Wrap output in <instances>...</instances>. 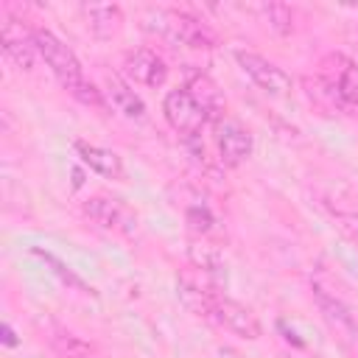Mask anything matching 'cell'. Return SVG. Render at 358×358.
<instances>
[{"label": "cell", "mask_w": 358, "mask_h": 358, "mask_svg": "<svg viewBox=\"0 0 358 358\" xmlns=\"http://www.w3.org/2000/svg\"><path fill=\"white\" fill-rule=\"evenodd\" d=\"M34 45H36V53L45 59V64L50 67V73L59 78V84L81 103L87 106H95V109H103L106 101H103V92L84 76V67L78 62V56L48 28H34Z\"/></svg>", "instance_id": "6da1fadb"}, {"label": "cell", "mask_w": 358, "mask_h": 358, "mask_svg": "<svg viewBox=\"0 0 358 358\" xmlns=\"http://www.w3.org/2000/svg\"><path fill=\"white\" fill-rule=\"evenodd\" d=\"M151 17L157 22H151L148 28L168 36L171 42H182L187 48H215V34L196 17L185 14V11H151Z\"/></svg>", "instance_id": "7a4b0ae2"}, {"label": "cell", "mask_w": 358, "mask_h": 358, "mask_svg": "<svg viewBox=\"0 0 358 358\" xmlns=\"http://www.w3.org/2000/svg\"><path fill=\"white\" fill-rule=\"evenodd\" d=\"M162 115L165 120L171 123L173 131L185 134V137H199V131L204 129V123L210 120L207 109L185 90V87H176L165 95L162 101Z\"/></svg>", "instance_id": "3957f363"}, {"label": "cell", "mask_w": 358, "mask_h": 358, "mask_svg": "<svg viewBox=\"0 0 358 358\" xmlns=\"http://www.w3.org/2000/svg\"><path fill=\"white\" fill-rule=\"evenodd\" d=\"M235 62H238V67H241L260 90H266L268 95H285V92L291 90V76H288L280 64L268 62L266 56L252 53V50H235Z\"/></svg>", "instance_id": "277c9868"}, {"label": "cell", "mask_w": 358, "mask_h": 358, "mask_svg": "<svg viewBox=\"0 0 358 358\" xmlns=\"http://www.w3.org/2000/svg\"><path fill=\"white\" fill-rule=\"evenodd\" d=\"M210 319H215L221 327H227L229 333H235L241 338H249V341L260 338V333H263L257 316L246 305H241V302H235L232 296H224V294H215L213 296Z\"/></svg>", "instance_id": "5b68a950"}, {"label": "cell", "mask_w": 358, "mask_h": 358, "mask_svg": "<svg viewBox=\"0 0 358 358\" xmlns=\"http://www.w3.org/2000/svg\"><path fill=\"white\" fill-rule=\"evenodd\" d=\"M215 145H218V154H221V162L235 168V165H243L249 157H252V148H255V140L249 134L246 126H241L238 120H218L215 123Z\"/></svg>", "instance_id": "8992f818"}, {"label": "cell", "mask_w": 358, "mask_h": 358, "mask_svg": "<svg viewBox=\"0 0 358 358\" xmlns=\"http://www.w3.org/2000/svg\"><path fill=\"white\" fill-rule=\"evenodd\" d=\"M313 299H316V305H319L324 322L336 330V336H338L344 344L358 347V322H355L352 310H350L336 294H330V291L322 288V285H313Z\"/></svg>", "instance_id": "52a82bcc"}, {"label": "cell", "mask_w": 358, "mask_h": 358, "mask_svg": "<svg viewBox=\"0 0 358 358\" xmlns=\"http://www.w3.org/2000/svg\"><path fill=\"white\" fill-rule=\"evenodd\" d=\"M0 45H3V53L20 70H34V59H36L34 28H25L20 20L6 17L3 25H0Z\"/></svg>", "instance_id": "ba28073f"}, {"label": "cell", "mask_w": 358, "mask_h": 358, "mask_svg": "<svg viewBox=\"0 0 358 358\" xmlns=\"http://www.w3.org/2000/svg\"><path fill=\"white\" fill-rule=\"evenodd\" d=\"M123 67L129 73V78H134L137 84L143 87H162L165 78H168V64L162 62V56H157L151 48H137V50H129L126 59H123Z\"/></svg>", "instance_id": "9c48e42d"}, {"label": "cell", "mask_w": 358, "mask_h": 358, "mask_svg": "<svg viewBox=\"0 0 358 358\" xmlns=\"http://www.w3.org/2000/svg\"><path fill=\"white\" fill-rule=\"evenodd\" d=\"M73 148H76L78 159H81L90 171H95V173H101V176H106V179H123V176H126L123 159H120L115 151L101 148V145H95V143H87V140H76Z\"/></svg>", "instance_id": "30bf717a"}, {"label": "cell", "mask_w": 358, "mask_h": 358, "mask_svg": "<svg viewBox=\"0 0 358 358\" xmlns=\"http://www.w3.org/2000/svg\"><path fill=\"white\" fill-rule=\"evenodd\" d=\"M84 213L103 229H126L131 232L134 229V218L129 215V210L117 201V199H106V196H95V199H87L84 204Z\"/></svg>", "instance_id": "8fae6325"}, {"label": "cell", "mask_w": 358, "mask_h": 358, "mask_svg": "<svg viewBox=\"0 0 358 358\" xmlns=\"http://www.w3.org/2000/svg\"><path fill=\"white\" fill-rule=\"evenodd\" d=\"M330 76H327V84L338 92L341 103L344 106H358V64L341 53L330 56Z\"/></svg>", "instance_id": "7c38bea8"}, {"label": "cell", "mask_w": 358, "mask_h": 358, "mask_svg": "<svg viewBox=\"0 0 358 358\" xmlns=\"http://www.w3.org/2000/svg\"><path fill=\"white\" fill-rule=\"evenodd\" d=\"M106 101L115 106V112H120L123 117L134 120V123H143L145 120V103L140 101V95L117 76H106Z\"/></svg>", "instance_id": "4fadbf2b"}, {"label": "cell", "mask_w": 358, "mask_h": 358, "mask_svg": "<svg viewBox=\"0 0 358 358\" xmlns=\"http://www.w3.org/2000/svg\"><path fill=\"white\" fill-rule=\"evenodd\" d=\"M81 14H84L87 28L95 36H112L123 22V11L115 3H84Z\"/></svg>", "instance_id": "5bb4252c"}, {"label": "cell", "mask_w": 358, "mask_h": 358, "mask_svg": "<svg viewBox=\"0 0 358 358\" xmlns=\"http://www.w3.org/2000/svg\"><path fill=\"white\" fill-rule=\"evenodd\" d=\"M187 255H190V263L199 271H204L213 282H227V263H224V255L215 246H210V243H190Z\"/></svg>", "instance_id": "9a60e30c"}, {"label": "cell", "mask_w": 358, "mask_h": 358, "mask_svg": "<svg viewBox=\"0 0 358 358\" xmlns=\"http://www.w3.org/2000/svg\"><path fill=\"white\" fill-rule=\"evenodd\" d=\"M50 341L64 358H106L95 344H90L87 338H81V336H76V333H70L64 327H53L50 330Z\"/></svg>", "instance_id": "2e32d148"}, {"label": "cell", "mask_w": 358, "mask_h": 358, "mask_svg": "<svg viewBox=\"0 0 358 358\" xmlns=\"http://www.w3.org/2000/svg\"><path fill=\"white\" fill-rule=\"evenodd\" d=\"M179 296H182V302H185L193 313L210 319V308H213V296H215V291L204 288V285L196 282L190 274H182V277H179Z\"/></svg>", "instance_id": "e0dca14e"}, {"label": "cell", "mask_w": 358, "mask_h": 358, "mask_svg": "<svg viewBox=\"0 0 358 358\" xmlns=\"http://www.w3.org/2000/svg\"><path fill=\"white\" fill-rule=\"evenodd\" d=\"M31 252H34L36 257H42V260L50 266V271H53V274H56V277H59V280H62L67 288H76V291H81V294L95 296V288H92L90 282H84V280H81V277H78L73 268H67V263H62L56 255H50V252H45V249H39V246H34Z\"/></svg>", "instance_id": "ac0fdd59"}, {"label": "cell", "mask_w": 358, "mask_h": 358, "mask_svg": "<svg viewBox=\"0 0 358 358\" xmlns=\"http://www.w3.org/2000/svg\"><path fill=\"white\" fill-rule=\"evenodd\" d=\"M204 109H207V115H213L215 109H221V98H218V90H215V84L207 78V76H193L190 78V84L185 87Z\"/></svg>", "instance_id": "d6986e66"}, {"label": "cell", "mask_w": 358, "mask_h": 358, "mask_svg": "<svg viewBox=\"0 0 358 358\" xmlns=\"http://www.w3.org/2000/svg\"><path fill=\"white\" fill-rule=\"evenodd\" d=\"M260 14L266 17V22H268L277 34H291V31H294V11H291L285 3L260 6Z\"/></svg>", "instance_id": "ffe728a7"}, {"label": "cell", "mask_w": 358, "mask_h": 358, "mask_svg": "<svg viewBox=\"0 0 358 358\" xmlns=\"http://www.w3.org/2000/svg\"><path fill=\"white\" fill-rule=\"evenodd\" d=\"M187 224H190L193 229H199V232H207V229L213 227V215H210L207 207H190V210H187Z\"/></svg>", "instance_id": "44dd1931"}, {"label": "cell", "mask_w": 358, "mask_h": 358, "mask_svg": "<svg viewBox=\"0 0 358 358\" xmlns=\"http://www.w3.org/2000/svg\"><path fill=\"white\" fill-rule=\"evenodd\" d=\"M277 358H319L316 352H310L308 347H285L277 352Z\"/></svg>", "instance_id": "7402d4cb"}, {"label": "cell", "mask_w": 358, "mask_h": 358, "mask_svg": "<svg viewBox=\"0 0 358 358\" xmlns=\"http://www.w3.org/2000/svg\"><path fill=\"white\" fill-rule=\"evenodd\" d=\"M3 344H6V347H17V344H20V338H17V333H14V327H11L8 322L3 324Z\"/></svg>", "instance_id": "603a6c76"}, {"label": "cell", "mask_w": 358, "mask_h": 358, "mask_svg": "<svg viewBox=\"0 0 358 358\" xmlns=\"http://www.w3.org/2000/svg\"><path fill=\"white\" fill-rule=\"evenodd\" d=\"M218 355H221V358H243V355H241L238 350H232V347H221Z\"/></svg>", "instance_id": "cb8c5ba5"}]
</instances>
